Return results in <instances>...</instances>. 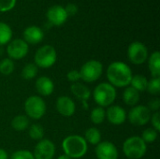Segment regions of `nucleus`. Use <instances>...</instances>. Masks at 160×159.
<instances>
[{"label":"nucleus","mask_w":160,"mask_h":159,"mask_svg":"<svg viewBox=\"0 0 160 159\" xmlns=\"http://www.w3.org/2000/svg\"><path fill=\"white\" fill-rule=\"evenodd\" d=\"M107 79L109 83L113 87L123 88L128 87L130 84L131 79L133 77L132 70L130 67L123 62H113L107 69Z\"/></svg>","instance_id":"nucleus-1"},{"label":"nucleus","mask_w":160,"mask_h":159,"mask_svg":"<svg viewBox=\"0 0 160 159\" xmlns=\"http://www.w3.org/2000/svg\"><path fill=\"white\" fill-rule=\"evenodd\" d=\"M62 148L66 156L70 158H82L88 150V143L79 135H70L64 139Z\"/></svg>","instance_id":"nucleus-2"},{"label":"nucleus","mask_w":160,"mask_h":159,"mask_svg":"<svg viewBox=\"0 0 160 159\" xmlns=\"http://www.w3.org/2000/svg\"><path fill=\"white\" fill-rule=\"evenodd\" d=\"M117 93L115 87L108 82H101L96 86L93 92V97L98 107H110L115 101Z\"/></svg>","instance_id":"nucleus-3"},{"label":"nucleus","mask_w":160,"mask_h":159,"mask_svg":"<svg viewBox=\"0 0 160 159\" xmlns=\"http://www.w3.org/2000/svg\"><path fill=\"white\" fill-rule=\"evenodd\" d=\"M147 151V144L141 137L132 136L123 143V152L128 159H141Z\"/></svg>","instance_id":"nucleus-4"},{"label":"nucleus","mask_w":160,"mask_h":159,"mask_svg":"<svg viewBox=\"0 0 160 159\" xmlns=\"http://www.w3.org/2000/svg\"><path fill=\"white\" fill-rule=\"evenodd\" d=\"M46 111V103L38 96H31L24 102V112L31 119L39 120L45 115Z\"/></svg>","instance_id":"nucleus-5"},{"label":"nucleus","mask_w":160,"mask_h":159,"mask_svg":"<svg viewBox=\"0 0 160 159\" xmlns=\"http://www.w3.org/2000/svg\"><path fill=\"white\" fill-rule=\"evenodd\" d=\"M81 80L86 83L97 82L102 75L103 66L98 60H89L84 63L80 69Z\"/></svg>","instance_id":"nucleus-6"},{"label":"nucleus","mask_w":160,"mask_h":159,"mask_svg":"<svg viewBox=\"0 0 160 159\" xmlns=\"http://www.w3.org/2000/svg\"><path fill=\"white\" fill-rule=\"evenodd\" d=\"M56 58L55 49L51 45H44L35 54V65L40 68H49L55 64Z\"/></svg>","instance_id":"nucleus-7"},{"label":"nucleus","mask_w":160,"mask_h":159,"mask_svg":"<svg viewBox=\"0 0 160 159\" xmlns=\"http://www.w3.org/2000/svg\"><path fill=\"white\" fill-rule=\"evenodd\" d=\"M127 118L132 125L137 127H142L150 121L151 111L148 109V107L143 105L134 106L127 114Z\"/></svg>","instance_id":"nucleus-8"},{"label":"nucleus","mask_w":160,"mask_h":159,"mask_svg":"<svg viewBox=\"0 0 160 159\" xmlns=\"http://www.w3.org/2000/svg\"><path fill=\"white\" fill-rule=\"evenodd\" d=\"M128 57L132 64L142 65L148 58V50L142 42H132L128 49Z\"/></svg>","instance_id":"nucleus-9"},{"label":"nucleus","mask_w":160,"mask_h":159,"mask_svg":"<svg viewBox=\"0 0 160 159\" xmlns=\"http://www.w3.org/2000/svg\"><path fill=\"white\" fill-rule=\"evenodd\" d=\"M28 44L21 38L9 41L7 47V53L8 55V58L11 60L22 59L28 53Z\"/></svg>","instance_id":"nucleus-10"},{"label":"nucleus","mask_w":160,"mask_h":159,"mask_svg":"<svg viewBox=\"0 0 160 159\" xmlns=\"http://www.w3.org/2000/svg\"><path fill=\"white\" fill-rule=\"evenodd\" d=\"M55 155V146L50 140H40L35 149L33 156L35 159H52Z\"/></svg>","instance_id":"nucleus-11"},{"label":"nucleus","mask_w":160,"mask_h":159,"mask_svg":"<svg viewBox=\"0 0 160 159\" xmlns=\"http://www.w3.org/2000/svg\"><path fill=\"white\" fill-rule=\"evenodd\" d=\"M98 159H118L119 154L115 145L111 142H100L96 147Z\"/></svg>","instance_id":"nucleus-12"},{"label":"nucleus","mask_w":160,"mask_h":159,"mask_svg":"<svg viewBox=\"0 0 160 159\" xmlns=\"http://www.w3.org/2000/svg\"><path fill=\"white\" fill-rule=\"evenodd\" d=\"M105 112H106V118L112 125L120 126L124 124L127 120V112L119 105L112 104L110 107H108V110Z\"/></svg>","instance_id":"nucleus-13"},{"label":"nucleus","mask_w":160,"mask_h":159,"mask_svg":"<svg viewBox=\"0 0 160 159\" xmlns=\"http://www.w3.org/2000/svg\"><path fill=\"white\" fill-rule=\"evenodd\" d=\"M55 107L57 112L65 117H70L76 112V105L74 101L68 96L59 97L56 100Z\"/></svg>","instance_id":"nucleus-14"},{"label":"nucleus","mask_w":160,"mask_h":159,"mask_svg":"<svg viewBox=\"0 0 160 159\" xmlns=\"http://www.w3.org/2000/svg\"><path fill=\"white\" fill-rule=\"evenodd\" d=\"M68 14L65 10V7L55 5L52 7L49 8L48 12H47V18L48 21L56 26L62 25L68 19Z\"/></svg>","instance_id":"nucleus-15"},{"label":"nucleus","mask_w":160,"mask_h":159,"mask_svg":"<svg viewBox=\"0 0 160 159\" xmlns=\"http://www.w3.org/2000/svg\"><path fill=\"white\" fill-rule=\"evenodd\" d=\"M70 91L73 94V96L82 101V103L84 105L85 108H87L86 101L91 97V91L90 89L82 82H74L70 85Z\"/></svg>","instance_id":"nucleus-16"},{"label":"nucleus","mask_w":160,"mask_h":159,"mask_svg":"<svg viewBox=\"0 0 160 159\" xmlns=\"http://www.w3.org/2000/svg\"><path fill=\"white\" fill-rule=\"evenodd\" d=\"M36 90L42 97H49L53 93L54 83L47 76H40L36 81Z\"/></svg>","instance_id":"nucleus-17"},{"label":"nucleus","mask_w":160,"mask_h":159,"mask_svg":"<svg viewBox=\"0 0 160 159\" xmlns=\"http://www.w3.org/2000/svg\"><path fill=\"white\" fill-rule=\"evenodd\" d=\"M44 37L43 31L38 26H28L23 31V40L27 44H38Z\"/></svg>","instance_id":"nucleus-18"},{"label":"nucleus","mask_w":160,"mask_h":159,"mask_svg":"<svg viewBox=\"0 0 160 159\" xmlns=\"http://www.w3.org/2000/svg\"><path fill=\"white\" fill-rule=\"evenodd\" d=\"M123 100L126 105L131 108L137 106L140 101V93L131 86H128L123 93Z\"/></svg>","instance_id":"nucleus-19"},{"label":"nucleus","mask_w":160,"mask_h":159,"mask_svg":"<svg viewBox=\"0 0 160 159\" xmlns=\"http://www.w3.org/2000/svg\"><path fill=\"white\" fill-rule=\"evenodd\" d=\"M148 67L153 78L160 77V53L159 52H154L148 59Z\"/></svg>","instance_id":"nucleus-20"},{"label":"nucleus","mask_w":160,"mask_h":159,"mask_svg":"<svg viewBox=\"0 0 160 159\" xmlns=\"http://www.w3.org/2000/svg\"><path fill=\"white\" fill-rule=\"evenodd\" d=\"M84 140L87 143L98 145L101 142V133L96 127H89L84 133Z\"/></svg>","instance_id":"nucleus-21"},{"label":"nucleus","mask_w":160,"mask_h":159,"mask_svg":"<svg viewBox=\"0 0 160 159\" xmlns=\"http://www.w3.org/2000/svg\"><path fill=\"white\" fill-rule=\"evenodd\" d=\"M11 127L15 131H24L29 127V119L25 115H17L12 119Z\"/></svg>","instance_id":"nucleus-22"},{"label":"nucleus","mask_w":160,"mask_h":159,"mask_svg":"<svg viewBox=\"0 0 160 159\" xmlns=\"http://www.w3.org/2000/svg\"><path fill=\"white\" fill-rule=\"evenodd\" d=\"M147 83H148V80L143 75L139 74V75H135L132 77L129 85L132 88H134L135 90H137L139 93H141V92H144L146 90Z\"/></svg>","instance_id":"nucleus-23"},{"label":"nucleus","mask_w":160,"mask_h":159,"mask_svg":"<svg viewBox=\"0 0 160 159\" xmlns=\"http://www.w3.org/2000/svg\"><path fill=\"white\" fill-rule=\"evenodd\" d=\"M38 67L35 64L29 63L22 67V77L24 80H32L38 76Z\"/></svg>","instance_id":"nucleus-24"},{"label":"nucleus","mask_w":160,"mask_h":159,"mask_svg":"<svg viewBox=\"0 0 160 159\" xmlns=\"http://www.w3.org/2000/svg\"><path fill=\"white\" fill-rule=\"evenodd\" d=\"M90 119L93 124L95 125H100L102 124L106 119V112L101 107H97L92 110L90 113Z\"/></svg>","instance_id":"nucleus-25"},{"label":"nucleus","mask_w":160,"mask_h":159,"mask_svg":"<svg viewBox=\"0 0 160 159\" xmlns=\"http://www.w3.org/2000/svg\"><path fill=\"white\" fill-rule=\"evenodd\" d=\"M12 37L11 28L5 22H0V45L8 44Z\"/></svg>","instance_id":"nucleus-26"},{"label":"nucleus","mask_w":160,"mask_h":159,"mask_svg":"<svg viewBox=\"0 0 160 159\" xmlns=\"http://www.w3.org/2000/svg\"><path fill=\"white\" fill-rule=\"evenodd\" d=\"M28 128H29L28 134H29V137L32 140L40 141V140L43 139V137H44V129H43V127L40 125H38V124H33Z\"/></svg>","instance_id":"nucleus-27"},{"label":"nucleus","mask_w":160,"mask_h":159,"mask_svg":"<svg viewBox=\"0 0 160 159\" xmlns=\"http://www.w3.org/2000/svg\"><path fill=\"white\" fill-rule=\"evenodd\" d=\"M15 68L14 62L9 58H5L0 61V73L4 76L10 75Z\"/></svg>","instance_id":"nucleus-28"},{"label":"nucleus","mask_w":160,"mask_h":159,"mask_svg":"<svg viewBox=\"0 0 160 159\" xmlns=\"http://www.w3.org/2000/svg\"><path fill=\"white\" fill-rule=\"evenodd\" d=\"M149 94L158 96L160 94V78H153L150 81H148L147 88Z\"/></svg>","instance_id":"nucleus-29"},{"label":"nucleus","mask_w":160,"mask_h":159,"mask_svg":"<svg viewBox=\"0 0 160 159\" xmlns=\"http://www.w3.org/2000/svg\"><path fill=\"white\" fill-rule=\"evenodd\" d=\"M141 138L146 144L153 143L154 142H156V140L158 138V131L155 130L154 128H147V129L143 130Z\"/></svg>","instance_id":"nucleus-30"},{"label":"nucleus","mask_w":160,"mask_h":159,"mask_svg":"<svg viewBox=\"0 0 160 159\" xmlns=\"http://www.w3.org/2000/svg\"><path fill=\"white\" fill-rule=\"evenodd\" d=\"M8 159H35L33 153L28 150H18L14 152Z\"/></svg>","instance_id":"nucleus-31"},{"label":"nucleus","mask_w":160,"mask_h":159,"mask_svg":"<svg viewBox=\"0 0 160 159\" xmlns=\"http://www.w3.org/2000/svg\"><path fill=\"white\" fill-rule=\"evenodd\" d=\"M16 0H0V11L6 12L12 9L15 6Z\"/></svg>","instance_id":"nucleus-32"},{"label":"nucleus","mask_w":160,"mask_h":159,"mask_svg":"<svg viewBox=\"0 0 160 159\" xmlns=\"http://www.w3.org/2000/svg\"><path fill=\"white\" fill-rule=\"evenodd\" d=\"M67 79H68V82H72V83L77 82H79V81L81 80L80 72H79L78 70H75V69L70 70V71H68V74H67Z\"/></svg>","instance_id":"nucleus-33"},{"label":"nucleus","mask_w":160,"mask_h":159,"mask_svg":"<svg viewBox=\"0 0 160 159\" xmlns=\"http://www.w3.org/2000/svg\"><path fill=\"white\" fill-rule=\"evenodd\" d=\"M150 121L153 125V127L158 132L160 130V113L158 112H156L153 115H151Z\"/></svg>","instance_id":"nucleus-34"},{"label":"nucleus","mask_w":160,"mask_h":159,"mask_svg":"<svg viewBox=\"0 0 160 159\" xmlns=\"http://www.w3.org/2000/svg\"><path fill=\"white\" fill-rule=\"evenodd\" d=\"M160 108V100L158 98H154L149 102L148 105V109L150 111H155V112H158Z\"/></svg>","instance_id":"nucleus-35"},{"label":"nucleus","mask_w":160,"mask_h":159,"mask_svg":"<svg viewBox=\"0 0 160 159\" xmlns=\"http://www.w3.org/2000/svg\"><path fill=\"white\" fill-rule=\"evenodd\" d=\"M65 10L68 14V16H72V15H75L76 12L78 11V7H76V5L74 4H68L67 6V7H65Z\"/></svg>","instance_id":"nucleus-36"},{"label":"nucleus","mask_w":160,"mask_h":159,"mask_svg":"<svg viewBox=\"0 0 160 159\" xmlns=\"http://www.w3.org/2000/svg\"><path fill=\"white\" fill-rule=\"evenodd\" d=\"M0 159H8V155L6 150L0 148Z\"/></svg>","instance_id":"nucleus-37"},{"label":"nucleus","mask_w":160,"mask_h":159,"mask_svg":"<svg viewBox=\"0 0 160 159\" xmlns=\"http://www.w3.org/2000/svg\"><path fill=\"white\" fill-rule=\"evenodd\" d=\"M57 159H71L70 157H68V156H66L65 154L64 155H61L60 157H58V158Z\"/></svg>","instance_id":"nucleus-38"}]
</instances>
